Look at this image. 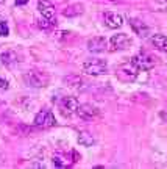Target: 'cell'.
<instances>
[{"mask_svg": "<svg viewBox=\"0 0 167 169\" xmlns=\"http://www.w3.org/2000/svg\"><path fill=\"white\" fill-rule=\"evenodd\" d=\"M151 44L161 52H167V38L161 33H156L151 36Z\"/></svg>", "mask_w": 167, "mask_h": 169, "instance_id": "14", "label": "cell"}, {"mask_svg": "<svg viewBox=\"0 0 167 169\" xmlns=\"http://www.w3.org/2000/svg\"><path fill=\"white\" fill-rule=\"evenodd\" d=\"M38 10H39V13H41L42 17L49 19V21H52V22H55L56 11H55V6H53L49 0H39V2H38Z\"/></svg>", "mask_w": 167, "mask_h": 169, "instance_id": "11", "label": "cell"}, {"mask_svg": "<svg viewBox=\"0 0 167 169\" xmlns=\"http://www.w3.org/2000/svg\"><path fill=\"white\" fill-rule=\"evenodd\" d=\"M28 0H16V5H25Z\"/></svg>", "mask_w": 167, "mask_h": 169, "instance_id": "22", "label": "cell"}, {"mask_svg": "<svg viewBox=\"0 0 167 169\" xmlns=\"http://www.w3.org/2000/svg\"><path fill=\"white\" fill-rule=\"evenodd\" d=\"M53 24H55V22L49 21V19H45V17H42V19H39V21H38V25H39L41 28H44V30H49Z\"/></svg>", "mask_w": 167, "mask_h": 169, "instance_id": "19", "label": "cell"}, {"mask_svg": "<svg viewBox=\"0 0 167 169\" xmlns=\"http://www.w3.org/2000/svg\"><path fill=\"white\" fill-rule=\"evenodd\" d=\"M88 50L92 53H102L108 50V41L103 36H95L88 41Z\"/></svg>", "mask_w": 167, "mask_h": 169, "instance_id": "10", "label": "cell"}, {"mask_svg": "<svg viewBox=\"0 0 167 169\" xmlns=\"http://www.w3.org/2000/svg\"><path fill=\"white\" fill-rule=\"evenodd\" d=\"M64 83L67 84L69 88H80L83 84V78L80 75H67L64 78Z\"/></svg>", "mask_w": 167, "mask_h": 169, "instance_id": "17", "label": "cell"}, {"mask_svg": "<svg viewBox=\"0 0 167 169\" xmlns=\"http://www.w3.org/2000/svg\"><path fill=\"white\" fill-rule=\"evenodd\" d=\"M55 124H56L55 116L50 110H41L34 117V125L41 127V128H49V127H53Z\"/></svg>", "mask_w": 167, "mask_h": 169, "instance_id": "7", "label": "cell"}, {"mask_svg": "<svg viewBox=\"0 0 167 169\" xmlns=\"http://www.w3.org/2000/svg\"><path fill=\"white\" fill-rule=\"evenodd\" d=\"M77 114L83 119V121H94L100 116V111L97 106L91 105V103H84V105H78Z\"/></svg>", "mask_w": 167, "mask_h": 169, "instance_id": "8", "label": "cell"}, {"mask_svg": "<svg viewBox=\"0 0 167 169\" xmlns=\"http://www.w3.org/2000/svg\"><path fill=\"white\" fill-rule=\"evenodd\" d=\"M50 77L47 72L44 71H38V69H31V71L25 72L24 74V82L27 86L31 88H44L49 84Z\"/></svg>", "mask_w": 167, "mask_h": 169, "instance_id": "1", "label": "cell"}, {"mask_svg": "<svg viewBox=\"0 0 167 169\" xmlns=\"http://www.w3.org/2000/svg\"><path fill=\"white\" fill-rule=\"evenodd\" d=\"M78 100L72 95H66V97H61L58 100V110L63 114L64 117H70L73 114H77V110H78Z\"/></svg>", "mask_w": 167, "mask_h": 169, "instance_id": "3", "label": "cell"}, {"mask_svg": "<svg viewBox=\"0 0 167 169\" xmlns=\"http://www.w3.org/2000/svg\"><path fill=\"white\" fill-rule=\"evenodd\" d=\"M0 34H2V36H8L10 34V28H8V24H6V22H0Z\"/></svg>", "mask_w": 167, "mask_h": 169, "instance_id": "20", "label": "cell"}, {"mask_svg": "<svg viewBox=\"0 0 167 169\" xmlns=\"http://www.w3.org/2000/svg\"><path fill=\"white\" fill-rule=\"evenodd\" d=\"M10 84H8V80L5 78V77L0 75V89H8Z\"/></svg>", "mask_w": 167, "mask_h": 169, "instance_id": "21", "label": "cell"}, {"mask_svg": "<svg viewBox=\"0 0 167 169\" xmlns=\"http://www.w3.org/2000/svg\"><path fill=\"white\" fill-rule=\"evenodd\" d=\"M128 47H131V38L125 33H119L108 42V50L110 52H119V50H127Z\"/></svg>", "mask_w": 167, "mask_h": 169, "instance_id": "6", "label": "cell"}, {"mask_svg": "<svg viewBox=\"0 0 167 169\" xmlns=\"http://www.w3.org/2000/svg\"><path fill=\"white\" fill-rule=\"evenodd\" d=\"M78 143H80L81 146H84V147H91V146L95 143V139H94V136H92L91 133H88V132H80V135H78Z\"/></svg>", "mask_w": 167, "mask_h": 169, "instance_id": "16", "label": "cell"}, {"mask_svg": "<svg viewBox=\"0 0 167 169\" xmlns=\"http://www.w3.org/2000/svg\"><path fill=\"white\" fill-rule=\"evenodd\" d=\"M83 72H86L88 75H103L108 72V64L105 60H88L86 63H83Z\"/></svg>", "mask_w": 167, "mask_h": 169, "instance_id": "5", "label": "cell"}, {"mask_svg": "<svg viewBox=\"0 0 167 169\" xmlns=\"http://www.w3.org/2000/svg\"><path fill=\"white\" fill-rule=\"evenodd\" d=\"M0 60H2L3 64L10 66V64H14L17 61V53L14 50H5L2 55H0Z\"/></svg>", "mask_w": 167, "mask_h": 169, "instance_id": "15", "label": "cell"}, {"mask_svg": "<svg viewBox=\"0 0 167 169\" xmlns=\"http://www.w3.org/2000/svg\"><path fill=\"white\" fill-rule=\"evenodd\" d=\"M78 158V155H77V152H70V153H56V155H53V164H55L56 168H67L70 166L72 163H75V160Z\"/></svg>", "mask_w": 167, "mask_h": 169, "instance_id": "9", "label": "cell"}, {"mask_svg": "<svg viewBox=\"0 0 167 169\" xmlns=\"http://www.w3.org/2000/svg\"><path fill=\"white\" fill-rule=\"evenodd\" d=\"M6 2V0H0V5H2V3H5Z\"/></svg>", "mask_w": 167, "mask_h": 169, "instance_id": "24", "label": "cell"}, {"mask_svg": "<svg viewBox=\"0 0 167 169\" xmlns=\"http://www.w3.org/2000/svg\"><path fill=\"white\" fill-rule=\"evenodd\" d=\"M161 116H162V119H164V121H167V114H166V113H162Z\"/></svg>", "mask_w": 167, "mask_h": 169, "instance_id": "23", "label": "cell"}, {"mask_svg": "<svg viewBox=\"0 0 167 169\" xmlns=\"http://www.w3.org/2000/svg\"><path fill=\"white\" fill-rule=\"evenodd\" d=\"M138 74H139V71L133 66L131 61H130V63H127V64L119 66L117 71H116V75H117V78L122 83H133V82H136Z\"/></svg>", "mask_w": 167, "mask_h": 169, "instance_id": "4", "label": "cell"}, {"mask_svg": "<svg viewBox=\"0 0 167 169\" xmlns=\"http://www.w3.org/2000/svg\"><path fill=\"white\" fill-rule=\"evenodd\" d=\"M83 13V8H81L80 5H72V6H67L64 11H63V14L64 16H67V17H72V16H78V14Z\"/></svg>", "mask_w": 167, "mask_h": 169, "instance_id": "18", "label": "cell"}, {"mask_svg": "<svg viewBox=\"0 0 167 169\" xmlns=\"http://www.w3.org/2000/svg\"><path fill=\"white\" fill-rule=\"evenodd\" d=\"M131 63L138 71H150L156 66V56H153L149 52H138L131 58Z\"/></svg>", "mask_w": 167, "mask_h": 169, "instance_id": "2", "label": "cell"}, {"mask_svg": "<svg viewBox=\"0 0 167 169\" xmlns=\"http://www.w3.org/2000/svg\"><path fill=\"white\" fill-rule=\"evenodd\" d=\"M103 22L108 28L111 30H116V28H120L123 24V19L119 16L117 13H112V11H106L103 13Z\"/></svg>", "mask_w": 167, "mask_h": 169, "instance_id": "12", "label": "cell"}, {"mask_svg": "<svg viewBox=\"0 0 167 169\" xmlns=\"http://www.w3.org/2000/svg\"><path fill=\"white\" fill-rule=\"evenodd\" d=\"M130 25H131L133 32L138 34V36H141V38L149 36V33H150V27L147 25L145 22H142L141 19H130Z\"/></svg>", "mask_w": 167, "mask_h": 169, "instance_id": "13", "label": "cell"}]
</instances>
